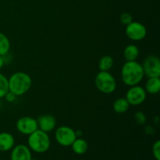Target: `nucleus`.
Segmentation results:
<instances>
[{"label":"nucleus","mask_w":160,"mask_h":160,"mask_svg":"<svg viewBox=\"0 0 160 160\" xmlns=\"http://www.w3.org/2000/svg\"><path fill=\"white\" fill-rule=\"evenodd\" d=\"M125 33L128 38L138 42L146 37L147 29L143 23L138 21H132L126 26Z\"/></svg>","instance_id":"nucleus-8"},{"label":"nucleus","mask_w":160,"mask_h":160,"mask_svg":"<svg viewBox=\"0 0 160 160\" xmlns=\"http://www.w3.org/2000/svg\"><path fill=\"white\" fill-rule=\"evenodd\" d=\"M114 60L110 56H104L100 59L98 62V68L100 71H109L112 68Z\"/></svg>","instance_id":"nucleus-17"},{"label":"nucleus","mask_w":160,"mask_h":160,"mask_svg":"<svg viewBox=\"0 0 160 160\" xmlns=\"http://www.w3.org/2000/svg\"><path fill=\"white\" fill-rule=\"evenodd\" d=\"M10 41L3 33L0 32V56H4L10 50Z\"/></svg>","instance_id":"nucleus-18"},{"label":"nucleus","mask_w":160,"mask_h":160,"mask_svg":"<svg viewBox=\"0 0 160 160\" xmlns=\"http://www.w3.org/2000/svg\"><path fill=\"white\" fill-rule=\"evenodd\" d=\"M130 104L125 98H119L112 104V109L117 113H124L129 109Z\"/></svg>","instance_id":"nucleus-16"},{"label":"nucleus","mask_w":160,"mask_h":160,"mask_svg":"<svg viewBox=\"0 0 160 160\" xmlns=\"http://www.w3.org/2000/svg\"><path fill=\"white\" fill-rule=\"evenodd\" d=\"M144 73L148 78H159L160 77V60L159 57L154 55L147 56L144 60Z\"/></svg>","instance_id":"nucleus-6"},{"label":"nucleus","mask_w":160,"mask_h":160,"mask_svg":"<svg viewBox=\"0 0 160 160\" xmlns=\"http://www.w3.org/2000/svg\"><path fill=\"white\" fill-rule=\"evenodd\" d=\"M9 91L15 94L17 96L24 95L28 92L32 85L31 76L25 72H16L8 79Z\"/></svg>","instance_id":"nucleus-2"},{"label":"nucleus","mask_w":160,"mask_h":160,"mask_svg":"<svg viewBox=\"0 0 160 160\" xmlns=\"http://www.w3.org/2000/svg\"><path fill=\"white\" fill-rule=\"evenodd\" d=\"M152 154L156 160H160V141H156L153 145Z\"/></svg>","instance_id":"nucleus-22"},{"label":"nucleus","mask_w":160,"mask_h":160,"mask_svg":"<svg viewBox=\"0 0 160 160\" xmlns=\"http://www.w3.org/2000/svg\"><path fill=\"white\" fill-rule=\"evenodd\" d=\"M120 20L121 22V23H123V25H128L129 23H131L133 21V17L131 16V13L129 12H123V13L120 15Z\"/></svg>","instance_id":"nucleus-21"},{"label":"nucleus","mask_w":160,"mask_h":160,"mask_svg":"<svg viewBox=\"0 0 160 160\" xmlns=\"http://www.w3.org/2000/svg\"><path fill=\"white\" fill-rule=\"evenodd\" d=\"M145 132L148 135H152V134H153L155 133V130L151 125H147L145 128Z\"/></svg>","instance_id":"nucleus-24"},{"label":"nucleus","mask_w":160,"mask_h":160,"mask_svg":"<svg viewBox=\"0 0 160 160\" xmlns=\"http://www.w3.org/2000/svg\"><path fill=\"white\" fill-rule=\"evenodd\" d=\"M95 84L98 91L104 94H112L117 88V81L109 71H100L96 75Z\"/></svg>","instance_id":"nucleus-4"},{"label":"nucleus","mask_w":160,"mask_h":160,"mask_svg":"<svg viewBox=\"0 0 160 160\" xmlns=\"http://www.w3.org/2000/svg\"><path fill=\"white\" fill-rule=\"evenodd\" d=\"M1 107H2V102L0 101V108H1Z\"/></svg>","instance_id":"nucleus-27"},{"label":"nucleus","mask_w":160,"mask_h":160,"mask_svg":"<svg viewBox=\"0 0 160 160\" xmlns=\"http://www.w3.org/2000/svg\"><path fill=\"white\" fill-rule=\"evenodd\" d=\"M37 123L38 129L46 133L52 131L56 126V118L50 114L40 116L37 119Z\"/></svg>","instance_id":"nucleus-11"},{"label":"nucleus","mask_w":160,"mask_h":160,"mask_svg":"<svg viewBox=\"0 0 160 160\" xmlns=\"http://www.w3.org/2000/svg\"><path fill=\"white\" fill-rule=\"evenodd\" d=\"M0 160H2V159H0Z\"/></svg>","instance_id":"nucleus-28"},{"label":"nucleus","mask_w":160,"mask_h":160,"mask_svg":"<svg viewBox=\"0 0 160 160\" xmlns=\"http://www.w3.org/2000/svg\"><path fill=\"white\" fill-rule=\"evenodd\" d=\"M147 93L145 88L139 85L130 87L126 93V98L130 106H137L142 105L146 99Z\"/></svg>","instance_id":"nucleus-7"},{"label":"nucleus","mask_w":160,"mask_h":160,"mask_svg":"<svg viewBox=\"0 0 160 160\" xmlns=\"http://www.w3.org/2000/svg\"><path fill=\"white\" fill-rule=\"evenodd\" d=\"M145 77L143 67L137 61L126 62L121 69V79L126 85H138Z\"/></svg>","instance_id":"nucleus-1"},{"label":"nucleus","mask_w":160,"mask_h":160,"mask_svg":"<svg viewBox=\"0 0 160 160\" xmlns=\"http://www.w3.org/2000/svg\"><path fill=\"white\" fill-rule=\"evenodd\" d=\"M55 138L58 144L64 147L71 146L77 138L75 131L68 126H61L56 129Z\"/></svg>","instance_id":"nucleus-5"},{"label":"nucleus","mask_w":160,"mask_h":160,"mask_svg":"<svg viewBox=\"0 0 160 160\" xmlns=\"http://www.w3.org/2000/svg\"><path fill=\"white\" fill-rule=\"evenodd\" d=\"M145 90L146 93L150 95H156L159 93L160 90V78H148L145 83Z\"/></svg>","instance_id":"nucleus-14"},{"label":"nucleus","mask_w":160,"mask_h":160,"mask_svg":"<svg viewBox=\"0 0 160 160\" xmlns=\"http://www.w3.org/2000/svg\"><path fill=\"white\" fill-rule=\"evenodd\" d=\"M5 63H4V60H3V58L2 56H0V70L2 69V67H4Z\"/></svg>","instance_id":"nucleus-25"},{"label":"nucleus","mask_w":160,"mask_h":160,"mask_svg":"<svg viewBox=\"0 0 160 160\" xmlns=\"http://www.w3.org/2000/svg\"><path fill=\"white\" fill-rule=\"evenodd\" d=\"M15 139L12 134L8 132L0 133V151L7 152L14 147Z\"/></svg>","instance_id":"nucleus-12"},{"label":"nucleus","mask_w":160,"mask_h":160,"mask_svg":"<svg viewBox=\"0 0 160 160\" xmlns=\"http://www.w3.org/2000/svg\"><path fill=\"white\" fill-rule=\"evenodd\" d=\"M4 98H6V101L8 102H13L14 101L16 100V98H17V95H15V94H13L12 92H8L6 94V95L4 96Z\"/></svg>","instance_id":"nucleus-23"},{"label":"nucleus","mask_w":160,"mask_h":160,"mask_svg":"<svg viewBox=\"0 0 160 160\" xmlns=\"http://www.w3.org/2000/svg\"><path fill=\"white\" fill-rule=\"evenodd\" d=\"M10 160H32L29 147L25 145H18L12 148Z\"/></svg>","instance_id":"nucleus-10"},{"label":"nucleus","mask_w":160,"mask_h":160,"mask_svg":"<svg viewBox=\"0 0 160 160\" xmlns=\"http://www.w3.org/2000/svg\"><path fill=\"white\" fill-rule=\"evenodd\" d=\"M8 92H9L8 78L4 74L0 73V99L4 98Z\"/></svg>","instance_id":"nucleus-19"},{"label":"nucleus","mask_w":160,"mask_h":160,"mask_svg":"<svg viewBox=\"0 0 160 160\" xmlns=\"http://www.w3.org/2000/svg\"><path fill=\"white\" fill-rule=\"evenodd\" d=\"M72 150L78 155H83L87 152L88 149V142L83 138H76L71 145Z\"/></svg>","instance_id":"nucleus-15"},{"label":"nucleus","mask_w":160,"mask_h":160,"mask_svg":"<svg viewBox=\"0 0 160 160\" xmlns=\"http://www.w3.org/2000/svg\"><path fill=\"white\" fill-rule=\"evenodd\" d=\"M75 134H76L77 137H81V136H82L83 132H82V131H81V130H78V131H75Z\"/></svg>","instance_id":"nucleus-26"},{"label":"nucleus","mask_w":160,"mask_h":160,"mask_svg":"<svg viewBox=\"0 0 160 160\" xmlns=\"http://www.w3.org/2000/svg\"><path fill=\"white\" fill-rule=\"evenodd\" d=\"M139 54H140V51L137 45H128V46L125 47L124 50H123V58L126 60V62H130V61H136L138 58Z\"/></svg>","instance_id":"nucleus-13"},{"label":"nucleus","mask_w":160,"mask_h":160,"mask_svg":"<svg viewBox=\"0 0 160 160\" xmlns=\"http://www.w3.org/2000/svg\"><path fill=\"white\" fill-rule=\"evenodd\" d=\"M134 120H135L136 123L138 125H144L145 123H146V116L142 111H138V112H135L134 116Z\"/></svg>","instance_id":"nucleus-20"},{"label":"nucleus","mask_w":160,"mask_h":160,"mask_svg":"<svg viewBox=\"0 0 160 160\" xmlns=\"http://www.w3.org/2000/svg\"><path fill=\"white\" fill-rule=\"evenodd\" d=\"M28 144L29 148L37 153H44L48 151L51 145V140L48 133L38 129L28 136Z\"/></svg>","instance_id":"nucleus-3"},{"label":"nucleus","mask_w":160,"mask_h":160,"mask_svg":"<svg viewBox=\"0 0 160 160\" xmlns=\"http://www.w3.org/2000/svg\"><path fill=\"white\" fill-rule=\"evenodd\" d=\"M16 128L20 134L25 135H30L38 129L37 120L31 117H20L17 121Z\"/></svg>","instance_id":"nucleus-9"}]
</instances>
